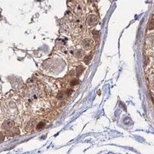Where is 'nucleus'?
<instances>
[{"mask_svg":"<svg viewBox=\"0 0 154 154\" xmlns=\"http://www.w3.org/2000/svg\"><path fill=\"white\" fill-rule=\"evenodd\" d=\"M88 23L90 26H94L97 23V17L96 16H89V17L88 18Z\"/></svg>","mask_w":154,"mask_h":154,"instance_id":"nucleus-1","label":"nucleus"}]
</instances>
